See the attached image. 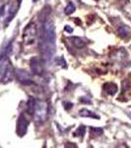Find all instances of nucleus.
Here are the masks:
<instances>
[{
	"label": "nucleus",
	"mask_w": 131,
	"mask_h": 148,
	"mask_svg": "<svg viewBox=\"0 0 131 148\" xmlns=\"http://www.w3.org/2000/svg\"><path fill=\"white\" fill-rule=\"evenodd\" d=\"M39 47L42 56V60L49 62L56 51L55 26L50 19H47L42 24L39 36Z\"/></svg>",
	"instance_id": "obj_1"
},
{
	"label": "nucleus",
	"mask_w": 131,
	"mask_h": 148,
	"mask_svg": "<svg viewBox=\"0 0 131 148\" xmlns=\"http://www.w3.org/2000/svg\"><path fill=\"white\" fill-rule=\"evenodd\" d=\"M34 120L37 125H42L46 123L48 116V105L46 102L37 100L35 101V107L34 111Z\"/></svg>",
	"instance_id": "obj_2"
},
{
	"label": "nucleus",
	"mask_w": 131,
	"mask_h": 148,
	"mask_svg": "<svg viewBox=\"0 0 131 148\" xmlns=\"http://www.w3.org/2000/svg\"><path fill=\"white\" fill-rule=\"evenodd\" d=\"M38 37V29L37 25L32 22L24 29L23 32V42L26 46H31V45L35 44V40Z\"/></svg>",
	"instance_id": "obj_3"
},
{
	"label": "nucleus",
	"mask_w": 131,
	"mask_h": 148,
	"mask_svg": "<svg viewBox=\"0 0 131 148\" xmlns=\"http://www.w3.org/2000/svg\"><path fill=\"white\" fill-rule=\"evenodd\" d=\"M29 125H30V121H29L28 118L26 116V114H21L17 121V128H16V132H17L19 136L23 137L27 133Z\"/></svg>",
	"instance_id": "obj_4"
},
{
	"label": "nucleus",
	"mask_w": 131,
	"mask_h": 148,
	"mask_svg": "<svg viewBox=\"0 0 131 148\" xmlns=\"http://www.w3.org/2000/svg\"><path fill=\"white\" fill-rule=\"evenodd\" d=\"M42 61L40 57L37 56H33L32 58L30 59V67H31V71L34 75H38L40 76L42 75L44 72V65H42Z\"/></svg>",
	"instance_id": "obj_5"
},
{
	"label": "nucleus",
	"mask_w": 131,
	"mask_h": 148,
	"mask_svg": "<svg viewBox=\"0 0 131 148\" xmlns=\"http://www.w3.org/2000/svg\"><path fill=\"white\" fill-rule=\"evenodd\" d=\"M15 76L19 82L23 85L28 86V85H32L34 83L32 78H31V75L26 70H24V69H17L15 71Z\"/></svg>",
	"instance_id": "obj_6"
},
{
	"label": "nucleus",
	"mask_w": 131,
	"mask_h": 148,
	"mask_svg": "<svg viewBox=\"0 0 131 148\" xmlns=\"http://www.w3.org/2000/svg\"><path fill=\"white\" fill-rule=\"evenodd\" d=\"M14 77H15V70H14L11 62L9 61L8 64H7V66H6V68H5V70H4L3 75H2L0 81L2 82V84H7V83L11 82V81L14 79Z\"/></svg>",
	"instance_id": "obj_7"
},
{
	"label": "nucleus",
	"mask_w": 131,
	"mask_h": 148,
	"mask_svg": "<svg viewBox=\"0 0 131 148\" xmlns=\"http://www.w3.org/2000/svg\"><path fill=\"white\" fill-rule=\"evenodd\" d=\"M104 90L108 93V95H111V96H113L115 95L118 91V87L115 83L113 82H108L104 84Z\"/></svg>",
	"instance_id": "obj_8"
},
{
	"label": "nucleus",
	"mask_w": 131,
	"mask_h": 148,
	"mask_svg": "<svg viewBox=\"0 0 131 148\" xmlns=\"http://www.w3.org/2000/svg\"><path fill=\"white\" fill-rule=\"evenodd\" d=\"M117 33L119 37L122 38V39H128L129 37H131V29L126 25L120 26L117 30Z\"/></svg>",
	"instance_id": "obj_9"
},
{
	"label": "nucleus",
	"mask_w": 131,
	"mask_h": 148,
	"mask_svg": "<svg viewBox=\"0 0 131 148\" xmlns=\"http://www.w3.org/2000/svg\"><path fill=\"white\" fill-rule=\"evenodd\" d=\"M69 40H71V42L78 49H82L87 45V42H85V40L80 37H72L69 39Z\"/></svg>",
	"instance_id": "obj_10"
},
{
	"label": "nucleus",
	"mask_w": 131,
	"mask_h": 148,
	"mask_svg": "<svg viewBox=\"0 0 131 148\" xmlns=\"http://www.w3.org/2000/svg\"><path fill=\"white\" fill-rule=\"evenodd\" d=\"M35 101L37 100L33 97H30L28 99V102H27V112L29 114L33 116L34 114V111H35Z\"/></svg>",
	"instance_id": "obj_11"
},
{
	"label": "nucleus",
	"mask_w": 131,
	"mask_h": 148,
	"mask_svg": "<svg viewBox=\"0 0 131 148\" xmlns=\"http://www.w3.org/2000/svg\"><path fill=\"white\" fill-rule=\"evenodd\" d=\"M79 114H80V116H83V118H94V119H100V116H98V114H96L95 113H93V112L89 111V110H87V109H82V110H80Z\"/></svg>",
	"instance_id": "obj_12"
},
{
	"label": "nucleus",
	"mask_w": 131,
	"mask_h": 148,
	"mask_svg": "<svg viewBox=\"0 0 131 148\" xmlns=\"http://www.w3.org/2000/svg\"><path fill=\"white\" fill-rule=\"evenodd\" d=\"M9 62V59L7 58V56H0V79H1L3 72L5 70L7 64Z\"/></svg>",
	"instance_id": "obj_13"
},
{
	"label": "nucleus",
	"mask_w": 131,
	"mask_h": 148,
	"mask_svg": "<svg viewBox=\"0 0 131 148\" xmlns=\"http://www.w3.org/2000/svg\"><path fill=\"white\" fill-rule=\"evenodd\" d=\"M85 132H86V126L85 125H80L79 127L76 130V131L73 133L75 137H83L85 135Z\"/></svg>",
	"instance_id": "obj_14"
},
{
	"label": "nucleus",
	"mask_w": 131,
	"mask_h": 148,
	"mask_svg": "<svg viewBox=\"0 0 131 148\" xmlns=\"http://www.w3.org/2000/svg\"><path fill=\"white\" fill-rule=\"evenodd\" d=\"M75 10H76L75 5L72 3V2H69L67 5H66L65 9H64V13H65L66 15H71Z\"/></svg>",
	"instance_id": "obj_15"
},
{
	"label": "nucleus",
	"mask_w": 131,
	"mask_h": 148,
	"mask_svg": "<svg viewBox=\"0 0 131 148\" xmlns=\"http://www.w3.org/2000/svg\"><path fill=\"white\" fill-rule=\"evenodd\" d=\"M90 131H91V136L93 137L100 136V135H102L104 132V130L99 127H91L90 128Z\"/></svg>",
	"instance_id": "obj_16"
},
{
	"label": "nucleus",
	"mask_w": 131,
	"mask_h": 148,
	"mask_svg": "<svg viewBox=\"0 0 131 148\" xmlns=\"http://www.w3.org/2000/svg\"><path fill=\"white\" fill-rule=\"evenodd\" d=\"M55 63L57 64V65H59V66H62L63 68L67 67V63H66V61H65V59H64L63 56L56 57V58H55Z\"/></svg>",
	"instance_id": "obj_17"
},
{
	"label": "nucleus",
	"mask_w": 131,
	"mask_h": 148,
	"mask_svg": "<svg viewBox=\"0 0 131 148\" xmlns=\"http://www.w3.org/2000/svg\"><path fill=\"white\" fill-rule=\"evenodd\" d=\"M64 31L69 33V34H72L73 33V29L71 28L70 26H65V27H64Z\"/></svg>",
	"instance_id": "obj_18"
}]
</instances>
